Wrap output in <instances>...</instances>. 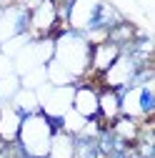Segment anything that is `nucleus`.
Wrapping results in <instances>:
<instances>
[{"label": "nucleus", "instance_id": "f03ea898", "mask_svg": "<svg viewBox=\"0 0 155 158\" xmlns=\"http://www.w3.org/2000/svg\"><path fill=\"white\" fill-rule=\"evenodd\" d=\"M70 146H73V158H100L98 138H95V133H90V131L70 133Z\"/></svg>", "mask_w": 155, "mask_h": 158}, {"label": "nucleus", "instance_id": "f257e3e1", "mask_svg": "<svg viewBox=\"0 0 155 158\" xmlns=\"http://www.w3.org/2000/svg\"><path fill=\"white\" fill-rule=\"evenodd\" d=\"M73 108L83 115V121H98V90L88 85H75L73 93Z\"/></svg>", "mask_w": 155, "mask_h": 158}, {"label": "nucleus", "instance_id": "7ed1b4c3", "mask_svg": "<svg viewBox=\"0 0 155 158\" xmlns=\"http://www.w3.org/2000/svg\"><path fill=\"white\" fill-rule=\"evenodd\" d=\"M135 90H138V110L150 118L153 110H155V93H153V88L150 85H140Z\"/></svg>", "mask_w": 155, "mask_h": 158}, {"label": "nucleus", "instance_id": "20e7f679", "mask_svg": "<svg viewBox=\"0 0 155 158\" xmlns=\"http://www.w3.org/2000/svg\"><path fill=\"white\" fill-rule=\"evenodd\" d=\"M30 8H15V18H13V35H25L30 33Z\"/></svg>", "mask_w": 155, "mask_h": 158}, {"label": "nucleus", "instance_id": "39448f33", "mask_svg": "<svg viewBox=\"0 0 155 158\" xmlns=\"http://www.w3.org/2000/svg\"><path fill=\"white\" fill-rule=\"evenodd\" d=\"M40 3H53V5H55V3H58V0H40Z\"/></svg>", "mask_w": 155, "mask_h": 158}]
</instances>
